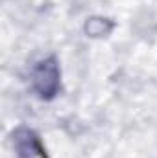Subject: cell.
<instances>
[{"instance_id":"2","label":"cell","mask_w":157,"mask_h":158,"mask_svg":"<svg viewBox=\"0 0 157 158\" xmlns=\"http://www.w3.org/2000/svg\"><path fill=\"white\" fill-rule=\"evenodd\" d=\"M13 147L19 158H46L39 134L30 127H17L13 131Z\"/></svg>"},{"instance_id":"3","label":"cell","mask_w":157,"mask_h":158,"mask_svg":"<svg viewBox=\"0 0 157 158\" xmlns=\"http://www.w3.org/2000/svg\"><path fill=\"white\" fill-rule=\"evenodd\" d=\"M113 28H115V22L111 19H105V17H91L85 22V33L92 39L107 37L113 31Z\"/></svg>"},{"instance_id":"1","label":"cell","mask_w":157,"mask_h":158,"mask_svg":"<svg viewBox=\"0 0 157 158\" xmlns=\"http://www.w3.org/2000/svg\"><path fill=\"white\" fill-rule=\"evenodd\" d=\"M32 88L39 99L50 101L59 94L61 88V68L54 55L37 61L32 68Z\"/></svg>"}]
</instances>
